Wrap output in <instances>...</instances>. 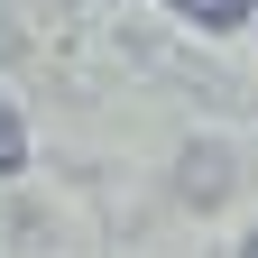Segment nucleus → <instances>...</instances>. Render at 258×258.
Here are the masks:
<instances>
[{
	"label": "nucleus",
	"mask_w": 258,
	"mask_h": 258,
	"mask_svg": "<svg viewBox=\"0 0 258 258\" xmlns=\"http://www.w3.org/2000/svg\"><path fill=\"white\" fill-rule=\"evenodd\" d=\"M19 157H28V139H19V111L0 102V175H19Z\"/></svg>",
	"instance_id": "nucleus-1"
},
{
	"label": "nucleus",
	"mask_w": 258,
	"mask_h": 258,
	"mask_svg": "<svg viewBox=\"0 0 258 258\" xmlns=\"http://www.w3.org/2000/svg\"><path fill=\"white\" fill-rule=\"evenodd\" d=\"M240 258H258V231H249V249H240Z\"/></svg>",
	"instance_id": "nucleus-2"
}]
</instances>
